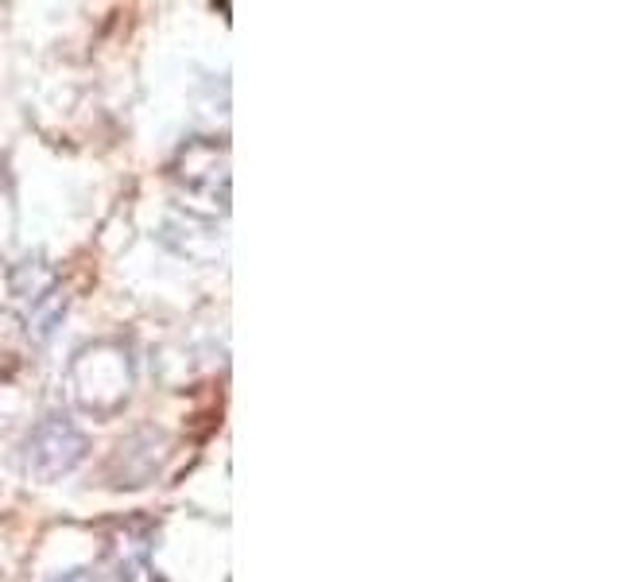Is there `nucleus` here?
I'll return each instance as SVG.
<instances>
[{
	"mask_svg": "<svg viewBox=\"0 0 620 582\" xmlns=\"http://www.w3.org/2000/svg\"><path fill=\"white\" fill-rule=\"evenodd\" d=\"M82 455H86L82 431L74 427L66 415H47V420L28 435L24 463L35 478L51 482V478H58V474H71L74 466L82 463Z\"/></svg>",
	"mask_w": 620,
	"mask_h": 582,
	"instance_id": "obj_1",
	"label": "nucleus"
}]
</instances>
